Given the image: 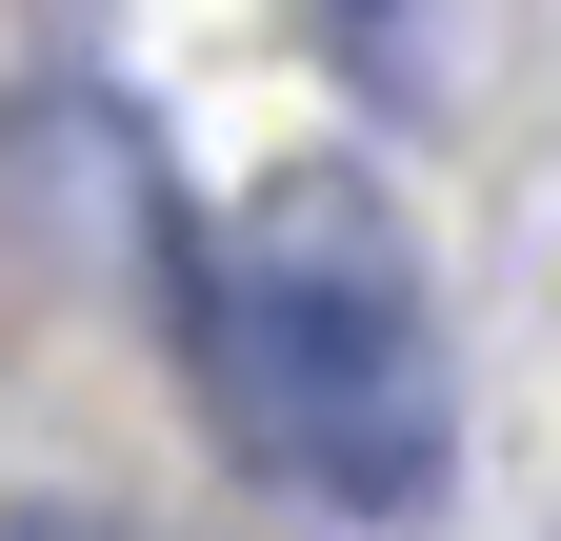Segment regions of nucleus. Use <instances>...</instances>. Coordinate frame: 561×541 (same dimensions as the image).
Listing matches in <instances>:
<instances>
[{
    "instance_id": "f257e3e1",
    "label": "nucleus",
    "mask_w": 561,
    "mask_h": 541,
    "mask_svg": "<svg viewBox=\"0 0 561 541\" xmlns=\"http://www.w3.org/2000/svg\"><path fill=\"white\" fill-rule=\"evenodd\" d=\"M181 342L221 361L241 441H261L321 521H442L461 401H442V321H421L401 200H381L362 161H280V181L241 200V241L181 261Z\"/></svg>"
},
{
    "instance_id": "f03ea898",
    "label": "nucleus",
    "mask_w": 561,
    "mask_h": 541,
    "mask_svg": "<svg viewBox=\"0 0 561 541\" xmlns=\"http://www.w3.org/2000/svg\"><path fill=\"white\" fill-rule=\"evenodd\" d=\"M341 21V60H362V81H421V0H321Z\"/></svg>"
},
{
    "instance_id": "7ed1b4c3",
    "label": "nucleus",
    "mask_w": 561,
    "mask_h": 541,
    "mask_svg": "<svg viewBox=\"0 0 561 541\" xmlns=\"http://www.w3.org/2000/svg\"><path fill=\"white\" fill-rule=\"evenodd\" d=\"M0 541H121V521H81V502H21V521H0Z\"/></svg>"
}]
</instances>
